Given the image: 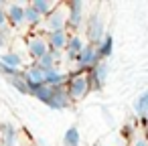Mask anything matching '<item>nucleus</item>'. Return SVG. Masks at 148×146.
<instances>
[{
  "label": "nucleus",
  "mask_w": 148,
  "mask_h": 146,
  "mask_svg": "<svg viewBox=\"0 0 148 146\" xmlns=\"http://www.w3.org/2000/svg\"><path fill=\"white\" fill-rule=\"evenodd\" d=\"M29 4H31V6L43 16V19L49 16V14L59 6V2H49V0H33V2H29Z\"/></svg>",
  "instance_id": "obj_17"
},
{
  "label": "nucleus",
  "mask_w": 148,
  "mask_h": 146,
  "mask_svg": "<svg viewBox=\"0 0 148 146\" xmlns=\"http://www.w3.org/2000/svg\"><path fill=\"white\" fill-rule=\"evenodd\" d=\"M69 37H71V35H69V31H67V29L47 33V41H49L51 51H57V53L65 51V47H67V43H69Z\"/></svg>",
  "instance_id": "obj_10"
},
{
  "label": "nucleus",
  "mask_w": 148,
  "mask_h": 146,
  "mask_svg": "<svg viewBox=\"0 0 148 146\" xmlns=\"http://www.w3.org/2000/svg\"><path fill=\"white\" fill-rule=\"evenodd\" d=\"M6 8V19H8V25L12 29H21L25 25V4H18V2H10V4H4Z\"/></svg>",
  "instance_id": "obj_9"
},
{
  "label": "nucleus",
  "mask_w": 148,
  "mask_h": 146,
  "mask_svg": "<svg viewBox=\"0 0 148 146\" xmlns=\"http://www.w3.org/2000/svg\"><path fill=\"white\" fill-rule=\"evenodd\" d=\"M134 110H136L138 118L148 116V89L142 91V93L138 95V99H136V104H134Z\"/></svg>",
  "instance_id": "obj_22"
},
{
  "label": "nucleus",
  "mask_w": 148,
  "mask_h": 146,
  "mask_svg": "<svg viewBox=\"0 0 148 146\" xmlns=\"http://www.w3.org/2000/svg\"><path fill=\"white\" fill-rule=\"evenodd\" d=\"M95 49H97V55H99V61H106L112 53H114V37L112 35H108L106 33V37L95 45Z\"/></svg>",
  "instance_id": "obj_16"
},
{
  "label": "nucleus",
  "mask_w": 148,
  "mask_h": 146,
  "mask_svg": "<svg viewBox=\"0 0 148 146\" xmlns=\"http://www.w3.org/2000/svg\"><path fill=\"white\" fill-rule=\"evenodd\" d=\"M6 45H8V33L4 29H0V51L6 49Z\"/></svg>",
  "instance_id": "obj_26"
},
{
  "label": "nucleus",
  "mask_w": 148,
  "mask_h": 146,
  "mask_svg": "<svg viewBox=\"0 0 148 146\" xmlns=\"http://www.w3.org/2000/svg\"><path fill=\"white\" fill-rule=\"evenodd\" d=\"M23 75H25V79H27L29 87H31V89H35V87H39V85H45L47 71H45V69H41L37 63H33V65H29V67H25V69H23Z\"/></svg>",
  "instance_id": "obj_7"
},
{
  "label": "nucleus",
  "mask_w": 148,
  "mask_h": 146,
  "mask_svg": "<svg viewBox=\"0 0 148 146\" xmlns=\"http://www.w3.org/2000/svg\"><path fill=\"white\" fill-rule=\"evenodd\" d=\"M85 45H87V43H83V37H81V35H77V33H73V35L69 37L67 47H65V51H67V59L75 61V59H77V55L81 53V49H83Z\"/></svg>",
  "instance_id": "obj_15"
},
{
  "label": "nucleus",
  "mask_w": 148,
  "mask_h": 146,
  "mask_svg": "<svg viewBox=\"0 0 148 146\" xmlns=\"http://www.w3.org/2000/svg\"><path fill=\"white\" fill-rule=\"evenodd\" d=\"M79 144H81V134L75 126H71L63 136V146H79Z\"/></svg>",
  "instance_id": "obj_21"
},
{
  "label": "nucleus",
  "mask_w": 148,
  "mask_h": 146,
  "mask_svg": "<svg viewBox=\"0 0 148 146\" xmlns=\"http://www.w3.org/2000/svg\"><path fill=\"white\" fill-rule=\"evenodd\" d=\"M71 104H73V99L69 97L67 87H55L51 91V99L47 106L51 110H67V108H71Z\"/></svg>",
  "instance_id": "obj_8"
},
{
  "label": "nucleus",
  "mask_w": 148,
  "mask_h": 146,
  "mask_svg": "<svg viewBox=\"0 0 148 146\" xmlns=\"http://www.w3.org/2000/svg\"><path fill=\"white\" fill-rule=\"evenodd\" d=\"M0 63L6 65L8 69L16 71V73H23V65H25V59L21 53L16 51H4V53H0Z\"/></svg>",
  "instance_id": "obj_12"
},
{
  "label": "nucleus",
  "mask_w": 148,
  "mask_h": 146,
  "mask_svg": "<svg viewBox=\"0 0 148 146\" xmlns=\"http://www.w3.org/2000/svg\"><path fill=\"white\" fill-rule=\"evenodd\" d=\"M16 140H18V128L8 124V122H2L0 124V144L2 146H16Z\"/></svg>",
  "instance_id": "obj_13"
},
{
  "label": "nucleus",
  "mask_w": 148,
  "mask_h": 146,
  "mask_svg": "<svg viewBox=\"0 0 148 146\" xmlns=\"http://www.w3.org/2000/svg\"><path fill=\"white\" fill-rule=\"evenodd\" d=\"M49 51H51V47H49L47 35L31 33V35L27 37V53H29V57H31L35 63H37L41 57H45Z\"/></svg>",
  "instance_id": "obj_3"
},
{
  "label": "nucleus",
  "mask_w": 148,
  "mask_h": 146,
  "mask_svg": "<svg viewBox=\"0 0 148 146\" xmlns=\"http://www.w3.org/2000/svg\"><path fill=\"white\" fill-rule=\"evenodd\" d=\"M59 57H61V53H57V51H49L45 57H41V59L37 61V65H39L41 69H45V71H53V69H57V61H59Z\"/></svg>",
  "instance_id": "obj_18"
},
{
  "label": "nucleus",
  "mask_w": 148,
  "mask_h": 146,
  "mask_svg": "<svg viewBox=\"0 0 148 146\" xmlns=\"http://www.w3.org/2000/svg\"><path fill=\"white\" fill-rule=\"evenodd\" d=\"M110 75V65L108 61H97L91 69H89V79H91V89H101L108 81Z\"/></svg>",
  "instance_id": "obj_6"
},
{
  "label": "nucleus",
  "mask_w": 148,
  "mask_h": 146,
  "mask_svg": "<svg viewBox=\"0 0 148 146\" xmlns=\"http://www.w3.org/2000/svg\"><path fill=\"white\" fill-rule=\"evenodd\" d=\"M67 23H69V10H67V4L59 2V6L43 19V31L45 33H53V31H63L67 29Z\"/></svg>",
  "instance_id": "obj_2"
},
{
  "label": "nucleus",
  "mask_w": 148,
  "mask_h": 146,
  "mask_svg": "<svg viewBox=\"0 0 148 146\" xmlns=\"http://www.w3.org/2000/svg\"><path fill=\"white\" fill-rule=\"evenodd\" d=\"M85 35H87V41L91 45H97L103 37H106V29H103V21L99 14H91L87 19V25H85Z\"/></svg>",
  "instance_id": "obj_4"
},
{
  "label": "nucleus",
  "mask_w": 148,
  "mask_h": 146,
  "mask_svg": "<svg viewBox=\"0 0 148 146\" xmlns=\"http://www.w3.org/2000/svg\"><path fill=\"white\" fill-rule=\"evenodd\" d=\"M83 8L85 4L81 0H73V2H67V10H69V23L67 27L71 29H79L81 23H83Z\"/></svg>",
  "instance_id": "obj_11"
},
{
  "label": "nucleus",
  "mask_w": 148,
  "mask_h": 146,
  "mask_svg": "<svg viewBox=\"0 0 148 146\" xmlns=\"http://www.w3.org/2000/svg\"><path fill=\"white\" fill-rule=\"evenodd\" d=\"M97 61H99V55H97L95 45L87 43V45L81 49V53L77 55L75 65H77V69H79V71H89V69H91V67H93Z\"/></svg>",
  "instance_id": "obj_5"
},
{
  "label": "nucleus",
  "mask_w": 148,
  "mask_h": 146,
  "mask_svg": "<svg viewBox=\"0 0 148 146\" xmlns=\"http://www.w3.org/2000/svg\"><path fill=\"white\" fill-rule=\"evenodd\" d=\"M51 87L45 83V85H39V87H35V89H31V95L33 97H37L39 101H43V104H49V99H51Z\"/></svg>",
  "instance_id": "obj_23"
},
{
  "label": "nucleus",
  "mask_w": 148,
  "mask_h": 146,
  "mask_svg": "<svg viewBox=\"0 0 148 146\" xmlns=\"http://www.w3.org/2000/svg\"><path fill=\"white\" fill-rule=\"evenodd\" d=\"M8 83H10L14 89H18L21 93L31 95V87H29V83H27V79H25L23 73H16V75H12V77H8Z\"/></svg>",
  "instance_id": "obj_20"
},
{
  "label": "nucleus",
  "mask_w": 148,
  "mask_h": 146,
  "mask_svg": "<svg viewBox=\"0 0 148 146\" xmlns=\"http://www.w3.org/2000/svg\"><path fill=\"white\" fill-rule=\"evenodd\" d=\"M45 83H47L51 89H55V87H67V83H69V73H65V71H59V69L47 71Z\"/></svg>",
  "instance_id": "obj_14"
},
{
  "label": "nucleus",
  "mask_w": 148,
  "mask_h": 146,
  "mask_svg": "<svg viewBox=\"0 0 148 146\" xmlns=\"http://www.w3.org/2000/svg\"><path fill=\"white\" fill-rule=\"evenodd\" d=\"M6 25H8V19H6V8H4V4L0 2V29H6Z\"/></svg>",
  "instance_id": "obj_25"
},
{
  "label": "nucleus",
  "mask_w": 148,
  "mask_h": 146,
  "mask_svg": "<svg viewBox=\"0 0 148 146\" xmlns=\"http://www.w3.org/2000/svg\"><path fill=\"white\" fill-rule=\"evenodd\" d=\"M91 91V79H89V71H77L73 75H69V83H67V93L73 101L83 99L87 93Z\"/></svg>",
  "instance_id": "obj_1"
},
{
  "label": "nucleus",
  "mask_w": 148,
  "mask_h": 146,
  "mask_svg": "<svg viewBox=\"0 0 148 146\" xmlns=\"http://www.w3.org/2000/svg\"><path fill=\"white\" fill-rule=\"evenodd\" d=\"M132 146H148V136L146 134H140L132 140Z\"/></svg>",
  "instance_id": "obj_24"
},
{
  "label": "nucleus",
  "mask_w": 148,
  "mask_h": 146,
  "mask_svg": "<svg viewBox=\"0 0 148 146\" xmlns=\"http://www.w3.org/2000/svg\"><path fill=\"white\" fill-rule=\"evenodd\" d=\"M25 25L31 27V29H37L39 25H43V16L31 4H25Z\"/></svg>",
  "instance_id": "obj_19"
}]
</instances>
